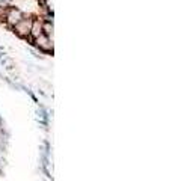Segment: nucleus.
<instances>
[{
  "instance_id": "f257e3e1",
  "label": "nucleus",
  "mask_w": 172,
  "mask_h": 181,
  "mask_svg": "<svg viewBox=\"0 0 172 181\" xmlns=\"http://www.w3.org/2000/svg\"><path fill=\"white\" fill-rule=\"evenodd\" d=\"M30 27H32V21L30 20H26V18H23L18 24L14 26L15 32L20 35V36H27V35L30 33Z\"/></svg>"
},
{
  "instance_id": "f03ea898",
  "label": "nucleus",
  "mask_w": 172,
  "mask_h": 181,
  "mask_svg": "<svg viewBox=\"0 0 172 181\" xmlns=\"http://www.w3.org/2000/svg\"><path fill=\"white\" fill-rule=\"evenodd\" d=\"M23 14L18 11V9H8V14H6V20H8V23L11 24V26H15V24H18V23L23 20Z\"/></svg>"
},
{
  "instance_id": "7ed1b4c3",
  "label": "nucleus",
  "mask_w": 172,
  "mask_h": 181,
  "mask_svg": "<svg viewBox=\"0 0 172 181\" xmlns=\"http://www.w3.org/2000/svg\"><path fill=\"white\" fill-rule=\"evenodd\" d=\"M36 39V45L41 48V50H46V51H50L53 47H51V42L48 41V38H47L46 35H39L38 38H35Z\"/></svg>"
},
{
  "instance_id": "20e7f679",
  "label": "nucleus",
  "mask_w": 172,
  "mask_h": 181,
  "mask_svg": "<svg viewBox=\"0 0 172 181\" xmlns=\"http://www.w3.org/2000/svg\"><path fill=\"white\" fill-rule=\"evenodd\" d=\"M30 33L33 35L35 38H38L39 35H42V24L39 21H33V26L30 27Z\"/></svg>"
},
{
  "instance_id": "39448f33",
  "label": "nucleus",
  "mask_w": 172,
  "mask_h": 181,
  "mask_svg": "<svg viewBox=\"0 0 172 181\" xmlns=\"http://www.w3.org/2000/svg\"><path fill=\"white\" fill-rule=\"evenodd\" d=\"M42 30H46V33H51L53 32V24H50V23H47L42 26Z\"/></svg>"
}]
</instances>
